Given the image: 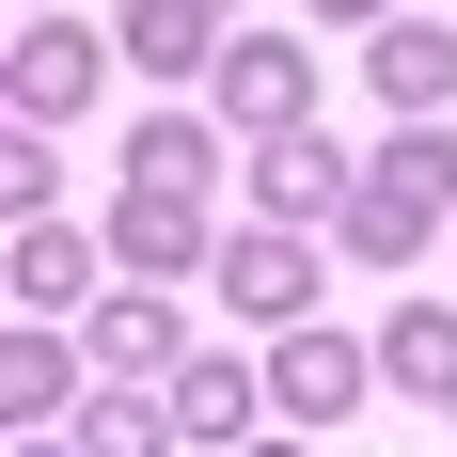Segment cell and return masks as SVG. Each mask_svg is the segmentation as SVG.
<instances>
[{
  "mask_svg": "<svg viewBox=\"0 0 457 457\" xmlns=\"http://www.w3.org/2000/svg\"><path fill=\"white\" fill-rule=\"evenodd\" d=\"M79 79H95V47H63V32H47V47H32V111H79Z\"/></svg>",
  "mask_w": 457,
  "mask_h": 457,
  "instance_id": "cell-2",
  "label": "cell"
},
{
  "mask_svg": "<svg viewBox=\"0 0 457 457\" xmlns=\"http://www.w3.org/2000/svg\"><path fill=\"white\" fill-rule=\"evenodd\" d=\"M205 16H221V0H142V63H189V47H205Z\"/></svg>",
  "mask_w": 457,
  "mask_h": 457,
  "instance_id": "cell-1",
  "label": "cell"
}]
</instances>
